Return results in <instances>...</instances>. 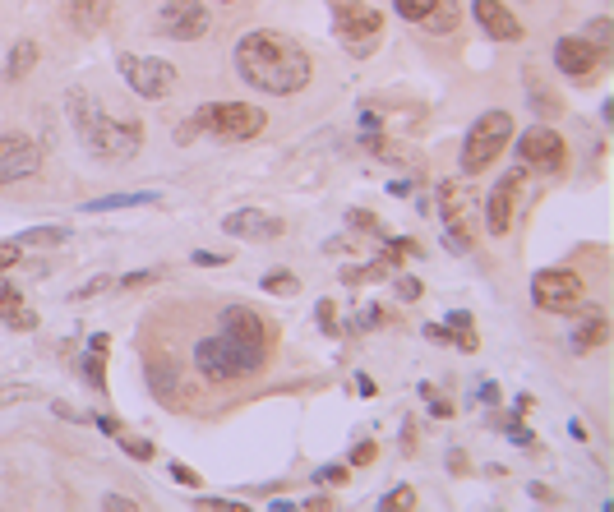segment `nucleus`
Instances as JSON below:
<instances>
[{"label": "nucleus", "instance_id": "nucleus-19", "mask_svg": "<svg viewBox=\"0 0 614 512\" xmlns=\"http://www.w3.org/2000/svg\"><path fill=\"white\" fill-rule=\"evenodd\" d=\"M107 19H111V0H70V24L84 37L102 33Z\"/></svg>", "mask_w": 614, "mask_h": 512}, {"label": "nucleus", "instance_id": "nucleus-56", "mask_svg": "<svg viewBox=\"0 0 614 512\" xmlns=\"http://www.w3.org/2000/svg\"><path fill=\"white\" fill-rule=\"evenodd\" d=\"M388 194H398V199H407V194H411V185H407V180H393V185H388Z\"/></svg>", "mask_w": 614, "mask_h": 512}, {"label": "nucleus", "instance_id": "nucleus-52", "mask_svg": "<svg viewBox=\"0 0 614 512\" xmlns=\"http://www.w3.org/2000/svg\"><path fill=\"white\" fill-rule=\"evenodd\" d=\"M402 448H407V453H416V425H411V420L402 425Z\"/></svg>", "mask_w": 614, "mask_h": 512}, {"label": "nucleus", "instance_id": "nucleus-5", "mask_svg": "<svg viewBox=\"0 0 614 512\" xmlns=\"http://www.w3.org/2000/svg\"><path fill=\"white\" fill-rule=\"evenodd\" d=\"M508 139H513V116H508V111H485L467 130V139H462V171H467V176H481L494 157L508 148Z\"/></svg>", "mask_w": 614, "mask_h": 512}, {"label": "nucleus", "instance_id": "nucleus-45", "mask_svg": "<svg viewBox=\"0 0 614 512\" xmlns=\"http://www.w3.org/2000/svg\"><path fill=\"white\" fill-rule=\"evenodd\" d=\"M102 508H107V512H134L139 503L125 499V494H107V499H102Z\"/></svg>", "mask_w": 614, "mask_h": 512}, {"label": "nucleus", "instance_id": "nucleus-35", "mask_svg": "<svg viewBox=\"0 0 614 512\" xmlns=\"http://www.w3.org/2000/svg\"><path fill=\"white\" fill-rule=\"evenodd\" d=\"M111 286H116V277H107V273H102V277H88V282L79 286L70 300H93V296H102V291H111Z\"/></svg>", "mask_w": 614, "mask_h": 512}, {"label": "nucleus", "instance_id": "nucleus-12", "mask_svg": "<svg viewBox=\"0 0 614 512\" xmlns=\"http://www.w3.org/2000/svg\"><path fill=\"white\" fill-rule=\"evenodd\" d=\"M522 190H527V180H522V167L494 180L490 199H485V208H481V222H485V231H490V236H508V231H513V213H518Z\"/></svg>", "mask_w": 614, "mask_h": 512}, {"label": "nucleus", "instance_id": "nucleus-31", "mask_svg": "<svg viewBox=\"0 0 614 512\" xmlns=\"http://www.w3.org/2000/svg\"><path fill=\"white\" fill-rule=\"evenodd\" d=\"M264 291H268V296H296V291H301V277H291V273H268V277H264Z\"/></svg>", "mask_w": 614, "mask_h": 512}, {"label": "nucleus", "instance_id": "nucleus-44", "mask_svg": "<svg viewBox=\"0 0 614 512\" xmlns=\"http://www.w3.org/2000/svg\"><path fill=\"white\" fill-rule=\"evenodd\" d=\"M458 333H471V314L467 310H453V314H448V337H458Z\"/></svg>", "mask_w": 614, "mask_h": 512}, {"label": "nucleus", "instance_id": "nucleus-8", "mask_svg": "<svg viewBox=\"0 0 614 512\" xmlns=\"http://www.w3.org/2000/svg\"><path fill=\"white\" fill-rule=\"evenodd\" d=\"M531 300L545 314H578L582 300H587V286L573 268H541L531 277Z\"/></svg>", "mask_w": 614, "mask_h": 512}, {"label": "nucleus", "instance_id": "nucleus-32", "mask_svg": "<svg viewBox=\"0 0 614 512\" xmlns=\"http://www.w3.org/2000/svg\"><path fill=\"white\" fill-rule=\"evenodd\" d=\"M434 5H439V0H393V10H398L402 19H407V24H421V19L434 10Z\"/></svg>", "mask_w": 614, "mask_h": 512}, {"label": "nucleus", "instance_id": "nucleus-7", "mask_svg": "<svg viewBox=\"0 0 614 512\" xmlns=\"http://www.w3.org/2000/svg\"><path fill=\"white\" fill-rule=\"evenodd\" d=\"M116 70H121V79L130 84V93L148 97V102H162V97H171L176 84H181L176 65L162 60V56H134V51H121V56H116Z\"/></svg>", "mask_w": 614, "mask_h": 512}, {"label": "nucleus", "instance_id": "nucleus-53", "mask_svg": "<svg viewBox=\"0 0 614 512\" xmlns=\"http://www.w3.org/2000/svg\"><path fill=\"white\" fill-rule=\"evenodd\" d=\"M51 411H56V416H61V420H84V416H79V411H74V406H65V402H51Z\"/></svg>", "mask_w": 614, "mask_h": 512}, {"label": "nucleus", "instance_id": "nucleus-28", "mask_svg": "<svg viewBox=\"0 0 614 512\" xmlns=\"http://www.w3.org/2000/svg\"><path fill=\"white\" fill-rule=\"evenodd\" d=\"M84 379L93 383V388H107V351L88 346V356H84Z\"/></svg>", "mask_w": 614, "mask_h": 512}, {"label": "nucleus", "instance_id": "nucleus-13", "mask_svg": "<svg viewBox=\"0 0 614 512\" xmlns=\"http://www.w3.org/2000/svg\"><path fill=\"white\" fill-rule=\"evenodd\" d=\"M222 333L236 337V342L250 346V351H259L264 360L273 356V323L259 310H250V305H231V310L222 314Z\"/></svg>", "mask_w": 614, "mask_h": 512}, {"label": "nucleus", "instance_id": "nucleus-4", "mask_svg": "<svg viewBox=\"0 0 614 512\" xmlns=\"http://www.w3.org/2000/svg\"><path fill=\"white\" fill-rule=\"evenodd\" d=\"M194 125L213 139H227V143H250L264 134L268 116L264 107H254V102H204V107L194 111Z\"/></svg>", "mask_w": 614, "mask_h": 512}, {"label": "nucleus", "instance_id": "nucleus-14", "mask_svg": "<svg viewBox=\"0 0 614 512\" xmlns=\"http://www.w3.org/2000/svg\"><path fill=\"white\" fill-rule=\"evenodd\" d=\"M42 171V148L28 134H0V185L28 180Z\"/></svg>", "mask_w": 614, "mask_h": 512}, {"label": "nucleus", "instance_id": "nucleus-20", "mask_svg": "<svg viewBox=\"0 0 614 512\" xmlns=\"http://www.w3.org/2000/svg\"><path fill=\"white\" fill-rule=\"evenodd\" d=\"M0 319L10 323V328H19V333H33L37 328V314L24 310V296H19V286L0 282Z\"/></svg>", "mask_w": 614, "mask_h": 512}, {"label": "nucleus", "instance_id": "nucleus-2", "mask_svg": "<svg viewBox=\"0 0 614 512\" xmlns=\"http://www.w3.org/2000/svg\"><path fill=\"white\" fill-rule=\"evenodd\" d=\"M194 370L204 374V379L213 383H227V379H245V374H259L268 365L259 351H250V346H241L236 337L227 333H213V337H199L194 342Z\"/></svg>", "mask_w": 614, "mask_h": 512}, {"label": "nucleus", "instance_id": "nucleus-1", "mask_svg": "<svg viewBox=\"0 0 614 512\" xmlns=\"http://www.w3.org/2000/svg\"><path fill=\"white\" fill-rule=\"evenodd\" d=\"M310 51L296 37L277 33V28H254L236 42V74L250 88L273 97H291L310 84Z\"/></svg>", "mask_w": 614, "mask_h": 512}, {"label": "nucleus", "instance_id": "nucleus-48", "mask_svg": "<svg viewBox=\"0 0 614 512\" xmlns=\"http://www.w3.org/2000/svg\"><path fill=\"white\" fill-rule=\"evenodd\" d=\"M425 337H430L434 346H448V342H453V337H448V328H444V323H425Z\"/></svg>", "mask_w": 614, "mask_h": 512}, {"label": "nucleus", "instance_id": "nucleus-9", "mask_svg": "<svg viewBox=\"0 0 614 512\" xmlns=\"http://www.w3.org/2000/svg\"><path fill=\"white\" fill-rule=\"evenodd\" d=\"M84 143L102 162H130V157L144 148V125L134 116H102L93 130H88Z\"/></svg>", "mask_w": 614, "mask_h": 512}, {"label": "nucleus", "instance_id": "nucleus-11", "mask_svg": "<svg viewBox=\"0 0 614 512\" xmlns=\"http://www.w3.org/2000/svg\"><path fill=\"white\" fill-rule=\"evenodd\" d=\"M518 157H522V167H531V171H564L568 143H564V134L550 130V125H531L518 139Z\"/></svg>", "mask_w": 614, "mask_h": 512}, {"label": "nucleus", "instance_id": "nucleus-30", "mask_svg": "<svg viewBox=\"0 0 614 512\" xmlns=\"http://www.w3.org/2000/svg\"><path fill=\"white\" fill-rule=\"evenodd\" d=\"M61 240H70L65 227H33V231L19 236V245H61Z\"/></svg>", "mask_w": 614, "mask_h": 512}, {"label": "nucleus", "instance_id": "nucleus-27", "mask_svg": "<svg viewBox=\"0 0 614 512\" xmlns=\"http://www.w3.org/2000/svg\"><path fill=\"white\" fill-rule=\"evenodd\" d=\"M388 273H393V268H388L384 259H374V263H365V268H347V273H342V282H347V286H365V282H384Z\"/></svg>", "mask_w": 614, "mask_h": 512}, {"label": "nucleus", "instance_id": "nucleus-33", "mask_svg": "<svg viewBox=\"0 0 614 512\" xmlns=\"http://www.w3.org/2000/svg\"><path fill=\"white\" fill-rule=\"evenodd\" d=\"M347 476H351V466H342V462H328V466H319V471H314V485L338 489V485H347Z\"/></svg>", "mask_w": 614, "mask_h": 512}, {"label": "nucleus", "instance_id": "nucleus-16", "mask_svg": "<svg viewBox=\"0 0 614 512\" xmlns=\"http://www.w3.org/2000/svg\"><path fill=\"white\" fill-rule=\"evenodd\" d=\"M471 14H476V24H481L494 42H522V37H527L522 19L508 10L504 0H471Z\"/></svg>", "mask_w": 614, "mask_h": 512}, {"label": "nucleus", "instance_id": "nucleus-49", "mask_svg": "<svg viewBox=\"0 0 614 512\" xmlns=\"http://www.w3.org/2000/svg\"><path fill=\"white\" fill-rule=\"evenodd\" d=\"M531 102H536V111H545V116H559V102H550V97H545L541 88L531 93Z\"/></svg>", "mask_w": 614, "mask_h": 512}, {"label": "nucleus", "instance_id": "nucleus-3", "mask_svg": "<svg viewBox=\"0 0 614 512\" xmlns=\"http://www.w3.org/2000/svg\"><path fill=\"white\" fill-rule=\"evenodd\" d=\"M439 208H444V245L453 254H467L476 231H481V208L485 199L462 180H444L439 185Z\"/></svg>", "mask_w": 614, "mask_h": 512}, {"label": "nucleus", "instance_id": "nucleus-46", "mask_svg": "<svg viewBox=\"0 0 614 512\" xmlns=\"http://www.w3.org/2000/svg\"><path fill=\"white\" fill-rule=\"evenodd\" d=\"M28 397H37L33 388H0V406H10V402H28Z\"/></svg>", "mask_w": 614, "mask_h": 512}, {"label": "nucleus", "instance_id": "nucleus-36", "mask_svg": "<svg viewBox=\"0 0 614 512\" xmlns=\"http://www.w3.org/2000/svg\"><path fill=\"white\" fill-rule=\"evenodd\" d=\"M379 508H388V512H393V508H416V489L398 485L393 494H384V499H379Z\"/></svg>", "mask_w": 614, "mask_h": 512}, {"label": "nucleus", "instance_id": "nucleus-43", "mask_svg": "<svg viewBox=\"0 0 614 512\" xmlns=\"http://www.w3.org/2000/svg\"><path fill=\"white\" fill-rule=\"evenodd\" d=\"M125 453H130L134 462H153V457H157V448H153V443H148V439H130V443H125Z\"/></svg>", "mask_w": 614, "mask_h": 512}, {"label": "nucleus", "instance_id": "nucleus-55", "mask_svg": "<svg viewBox=\"0 0 614 512\" xmlns=\"http://www.w3.org/2000/svg\"><path fill=\"white\" fill-rule=\"evenodd\" d=\"M481 402H499V388H494V383H481Z\"/></svg>", "mask_w": 614, "mask_h": 512}, {"label": "nucleus", "instance_id": "nucleus-39", "mask_svg": "<svg viewBox=\"0 0 614 512\" xmlns=\"http://www.w3.org/2000/svg\"><path fill=\"white\" fill-rule=\"evenodd\" d=\"M393 291H398V300H407V305H411V300H421L425 286H421V277H398V282H393Z\"/></svg>", "mask_w": 614, "mask_h": 512}, {"label": "nucleus", "instance_id": "nucleus-40", "mask_svg": "<svg viewBox=\"0 0 614 512\" xmlns=\"http://www.w3.org/2000/svg\"><path fill=\"white\" fill-rule=\"evenodd\" d=\"M374 457H379V443H370V439H361L351 448V466H370Z\"/></svg>", "mask_w": 614, "mask_h": 512}, {"label": "nucleus", "instance_id": "nucleus-54", "mask_svg": "<svg viewBox=\"0 0 614 512\" xmlns=\"http://www.w3.org/2000/svg\"><path fill=\"white\" fill-rule=\"evenodd\" d=\"M301 508H314V512H319V508H333V499H328V494H314V499H305Z\"/></svg>", "mask_w": 614, "mask_h": 512}, {"label": "nucleus", "instance_id": "nucleus-29", "mask_svg": "<svg viewBox=\"0 0 614 512\" xmlns=\"http://www.w3.org/2000/svg\"><path fill=\"white\" fill-rule=\"evenodd\" d=\"M347 227L361 231V236H384V222H379L370 208H351V213H347Z\"/></svg>", "mask_w": 614, "mask_h": 512}, {"label": "nucleus", "instance_id": "nucleus-37", "mask_svg": "<svg viewBox=\"0 0 614 512\" xmlns=\"http://www.w3.org/2000/svg\"><path fill=\"white\" fill-rule=\"evenodd\" d=\"M314 319H319V328H324L328 337H338V305H333V300H319Z\"/></svg>", "mask_w": 614, "mask_h": 512}, {"label": "nucleus", "instance_id": "nucleus-22", "mask_svg": "<svg viewBox=\"0 0 614 512\" xmlns=\"http://www.w3.org/2000/svg\"><path fill=\"white\" fill-rule=\"evenodd\" d=\"M148 383H153V393L162 397V402H181V374H176V365L153 360V365H148Z\"/></svg>", "mask_w": 614, "mask_h": 512}, {"label": "nucleus", "instance_id": "nucleus-10", "mask_svg": "<svg viewBox=\"0 0 614 512\" xmlns=\"http://www.w3.org/2000/svg\"><path fill=\"white\" fill-rule=\"evenodd\" d=\"M208 5H199V0H162L153 14V28L157 33L176 37V42H199V37L208 33Z\"/></svg>", "mask_w": 614, "mask_h": 512}, {"label": "nucleus", "instance_id": "nucleus-25", "mask_svg": "<svg viewBox=\"0 0 614 512\" xmlns=\"http://www.w3.org/2000/svg\"><path fill=\"white\" fill-rule=\"evenodd\" d=\"M458 19H462L458 5H453V0H439V5H434V10L421 19V24L430 28V33H453V28H458Z\"/></svg>", "mask_w": 614, "mask_h": 512}, {"label": "nucleus", "instance_id": "nucleus-21", "mask_svg": "<svg viewBox=\"0 0 614 512\" xmlns=\"http://www.w3.org/2000/svg\"><path fill=\"white\" fill-rule=\"evenodd\" d=\"M37 56H42V51H37V42L19 37V42H14V51H10V60H5V79H10V84L28 79V74H33V65H37Z\"/></svg>", "mask_w": 614, "mask_h": 512}, {"label": "nucleus", "instance_id": "nucleus-23", "mask_svg": "<svg viewBox=\"0 0 614 512\" xmlns=\"http://www.w3.org/2000/svg\"><path fill=\"white\" fill-rule=\"evenodd\" d=\"M610 342V319L605 314H591V319L578 323V333H573V351H596V346Z\"/></svg>", "mask_w": 614, "mask_h": 512}, {"label": "nucleus", "instance_id": "nucleus-51", "mask_svg": "<svg viewBox=\"0 0 614 512\" xmlns=\"http://www.w3.org/2000/svg\"><path fill=\"white\" fill-rule=\"evenodd\" d=\"M97 429H102V434H121V420H116V416H97Z\"/></svg>", "mask_w": 614, "mask_h": 512}, {"label": "nucleus", "instance_id": "nucleus-17", "mask_svg": "<svg viewBox=\"0 0 614 512\" xmlns=\"http://www.w3.org/2000/svg\"><path fill=\"white\" fill-rule=\"evenodd\" d=\"M601 60L605 56L591 47L587 37H559V42H554V65H559L568 79H587V74H596Z\"/></svg>", "mask_w": 614, "mask_h": 512}, {"label": "nucleus", "instance_id": "nucleus-50", "mask_svg": "<svg viewBox=\"0 0 614 512\" xmlns=\"http://www.w3.org/2000/svg\"><path fill=\"white\" fill-rule=\"evenodd\" d=\"M153 268H148V273H130V277H121V286H148V282H153Z\"/></svg>", "mask_w": 614, "mask_h": 512}, {"label": "nucleus", "instance_id": "nucleus-24", "mask_svg": "<svg viewBox=\"0 0 614 512\" xmlns=\"http://www.w3.org/2000/svg\"><path fill=\"white\" fill-rule=\"evenodd\" d=\"M148 203H157L153 190H139V194H107V199L84 203V213H116V208H148Z\"/></svg>", "mask_w": 614, "mask_h": 512}, {"label": "nucleus", "instance_id": "nucleus-26", "mask_svg": "<svg viewBox=\"0 0 614 512\" xmlns=\"http://www.w3.org/2000/svg\"><path fill=\"white\" fill-rule=\"evenodd\" d=\"M379 259H384L388 268H398V263H407V259H421V245H416V240H407V236H398V240H388Z\"/></svg>", "mask_w": 614, "mask_h": 512}, {"label": "nucleus", "instance_id": "nucleus-42", "mask_svg": "<svg viewBox=\"0 0 614 512\" xmlns=\"http://www.w3.org/2000/svg\"><path fill=\"white\" fill-rule=\"evenodd\" d=\"M19 259H24V245H19V240H5V245H0V273H5V268H14Z\"/></svg>", "mask_w": 614, "mask_h": 512}, {"label": "nucleus", "instance_id": "nucleus-47", "mask_svg": "<svg viewBox=\"0 0 614 512\" xmlns=\"http://www.w3.org/2000/svg\"><path fill=\"white\" fill-rule=\"evenodd\" d=\"M190 263H199V268H222L227 259H222V254H208V250H194Z\"/></svg>", "mask_w": 614, "mask_h": 512}, {"label": "nucleus", "instance_id": "nucleus-34", "mask_svg": "<svg viewBox=\"0 0 614 512\" xmlns=\"http://www.w3.org/2000/svg\"><path fill=\"white\" fill-rule=\"evenodd\" d=\"M587 42H591L596 51H601V56H610V19H605V14L587 24Z\"/></svg>", "mask_w": 614, "mask_h": 512}, {"label": "nucleus", "instance_id": "nucleus-38", "mask_svg": "<svg viewBox=\"0 0 614 512\" xmlns=\"http://www.w3.org/2000/svg\"><path fill=\"white\" fill-rule=\"evenodd\" d=\"M421 397H425V402H430V416H439V420H448V416H453V402H444V397L434 393L430 383H425V388H421Z\"/></svg>", "mask_w": 614, "mask_h": 512}, {"label": "nucleus", "instance_id": "nucleus-15", "mask_svg": "<svg viewBox=\"0 0 614 512\" xmlns=\"http://www.w3.org/2000/svg\"><path fill=\"white\" fill-rule=\"evenodd\" d=\"M222 231L236 236V240H277L282 231H287V222L264 213V208H236V213L222 217Z\"/></svg>", "mask_w": 614, "mask_h": 512}, {"label": "nucleus", "instance_id": "nucleus-57", "mask_svg": "<svg viewBox=\"0 0 614 512\" xmlns=\"http://www.w3.org/2000/svg\"><path fill=\"white\" fill-rule=\"evenodd\" d=\"M356 393L370 397V393H374V379H365V374H361V379H356Z\"/></svg>", "mask_w": 614, "mask_h": 512}, {"label": "nucleus", "instance_id": "nucleus-18", "mask_svg": "<svg viewBox=\"0 0 614 512\" xmlns=\"http://www.w3.org/2000/svg\"><path fill=\"white\" fill-rule=\"evenodd\" d=\"M65 107H70V125H74V134H79V139H88V130L107 116V111H102V102H97L88 88H70V93H65Z\"/></svg>", "mask_w": 614, "mask_h": 512}, {"label": "nucleus", "instance_id": "nucleus-6", "mask_svg": "<svg viewBox=\"0 0 614 512\" xmlns=\"http://www.w3.org/2000/svg\"><path fill=\"white\" fill-rule=\"evenodd\" d=\"M328 10H333V24H338L351 56H374L379 37H384V14L365 0H328Z\"/></svg>", "mask_w": 614, "mask_h": 512}, {"label": "nucleus", "instance_id": "nucleus-41", "mask_svg": "<svg viewBox=\"0 0 614 512\" xmlns=\"http://www.w3.org/2000/svg\"><path fill=\"white\" fill-rule=\"evenodd\" d=\"M171 480H176V485H185V489H199V485H204V480H199V471H190L185 462L171 466Z\"/></svg>", "mask_w": 614, "mask_h": 512}]
</instances>
